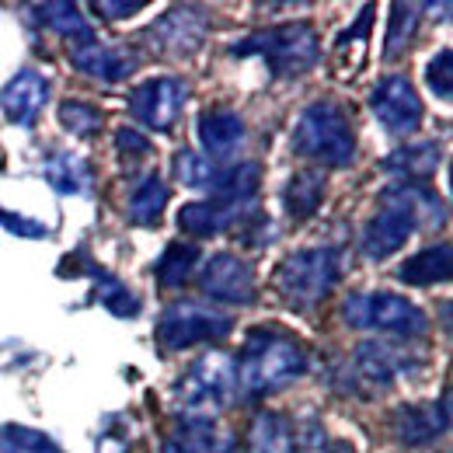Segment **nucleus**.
I'll return each instance as SVG.
<instances>
[{
  "label": "nucleus",
  "instance_id": "nucleus-1",
  "mask_svg": "<svg viewBox=\"0 0 453 453\" xmlns=\"http://www.w3.org/2000/svg\"><path fill=\"white\" fill-rule=\"evenodd\" d=\"M307 370L303 345L280 328L248 332L241 359H234V384L241 397H265L289 388Z\"/></svg>",
  "mask_w": 453,
  "mask_h": 453
},
{
  "label": "nucleus",
  "instance_id": "nucleus-2",
  "mask_svg": "<svg viewBox=\"0 0 453 453\" xmlns=\"http://www.w3.org/2000/svg\"><path fill=\"white\" fill-rule=\"evenodd\" d=\"M293 150L325 168H349L356 161V133L345 109L335 102L307 105L293 129Z\"/></svg>",
  "mask_w": 453,
  "mask_h": 453
},
{
  "label": "nucleus",
  "instance_id": "nucleus-3",
  "mask_svg": "<svg viewBox=\"0 0 453 453\" xmlns=\"http://www.w3.org/2000/svg\"><path fill=\"white\" fill-rule=\"evenodd\" d=\"M230 57H258L265 59L269 70L280 73V77H303L321 59V39L303 21L273 25V28H262V32L248 35V39H237L230 46Z\"/></svg>",
  "mask_w": 453,
  "mask_h": 453
},
{
  "label": "nucleus",
  "instance_id": "nucleus-4",
  "mask_svg": "<svg viewBox=\"0 0 453 453\" xmlns=\"http://www.w3.org/2000/svg\"><path fill=\"white\" fill-rule=\"evenodd\" d=\"M342 318L349 328L359 332H384V335H401V339H418L429 332V318L422 307L411 300L395 296V293H352L342 303Z\"/></svg>",
  "mask_w": 453,
  "mask_h": 453
},
{
  "label": "nucleus",
  "instance_id": "nucleus-5",
  "mask_svg": "<svg viewBox=\"0 0 453 453\" xmlns=\"http://www.w3.org/2000/svg\"><path fill=\"white\" fill-rule=\"evenodd\" d=\"M335 283H339V251L335 248L293 251L276 269V289L296 311L321 303L335 289Z\"/></svg>",
  "mask_w": 453,
  "mask_h": 453
},
{
  "label": "nucleus",
  "instance_id": "nucleus-6",
  "mask_svg": "<svg viewBox=\"0 0 453 453\" xmlns=\"http://www.w3.org/2000/svg\"><path fill=\"white\" fill-rule=\"evenodd\" d=\"M234 395H237L234 359L226 352L199 356L188 366V373H181V380L174 384V397H178V408L185 411V418H206L210 422V411L226 408Z\"/></svg>",
  "mask_w": 453,
  "mask_h": 453
},
{
  "label": "nucleus",
  "instance_id": "nucleus-7",
  "mask_svg": "<svg viewBox=\"0 0 453 453\" xmlns=\"http://www.w3.org/2000/svg\"><path fill=\"white\" fill-rule=\"evenodd\" d=\"M230 332H234L230 314L217 311V307H206V303H196V300H178L161 314L154 339L165 352H181L192 345L224 342Z\"/></svg>",
  "mask_w": 453,
  "mask_h": 453
},
{
  "label": "nucleus",
  "instance_id": "nucleus-8",
  "mask_svg": "<svg viewBox=\"0 0 453 453\" xmlns=\"http://www.w3.org/2000/svg\"><path fill=\"white\" fill-rule=\"evenodd\" d=\"M188 98V84L178 77H150L143 84H136L129 91V115L157 133H168L171 126L178 122V115L185 109Z\"/></svg>",
  "mask_w": 453,
  "mask_h": 453
},
{
  "label": "nucleus",
  "instance_id": "nucleus-9",
  "mask_svg": "<svg viewBox=\"0 0 453 453\" xmlns=\"http://www.w3.org/2000/svg\"><path fill=\"white\" fill-rule=\"evenodd\" d=\"M370 109L380 119V126L388 133H415L418 122H422V102H418V91L411 88L408 77L391 73L384 77L373 95H370Z\"/></svg>",
  "mask_w": 453,
  "mask_h": 453
},
{
  "label": "nucleus",
  "instance_id": "nucleus-10",
  "mask_svg": "<svg viewBox=\"0 0 453 453\" xmlns=\"http://www.w3.org/2000/svg\"><path fill=\"white\" fill-rule=\"evenodd\" d=\"M199 289H203V296H210L217 303H251L255 300V273L237 255L220 251V255L206 258V265L199 273Z\"/></svg>",
  "mask_w": 453,
  "mask_h": 453
},
{
  "label": "nucleus",
  "instance_id": "nucleus-11",
  "mask_svg": "<svg viewBox=\"0 0 453 453\" xmlns=\"http://www.w3.org/2000/svg\"><path fill=\"white\" fill-rule=\"evenodd\" d=\"M391 429L397 443L408 450L436 443L450 429V397H443L440 404H401L391 415Z\"/></svg>",
  "mask_w": 453,
  "mask_h": 453
},
{
  "label": "nucleus",
  "instance_id": "nucleus-12",
  "mask_svg": "<svg viewBox=\"0 0 453 453\" xmlns=\"http://www.w3.org/2000/svg\"><path fill=\"white\" fill-rule=\"evenodd\" d=\"M210 21L199 7H171L165 11L154 25H150V39L157 42V50L165 53H196L206 42Z\"/></svg>",
  "mask_w": 453,
  "mask_h": 453
},
{
  "label": "nucleus",
  "instance_id": "nucleus-13",
  "mask_svg": "<svg viewBox=\"0 0 453 453\" xmlns=\"http://www.w3.org/2000/svg\"><path fill=\"white\" fill-rule=\"evenodd\" d=\"M46 98H50L46 77L35 73V70H18V73L0 88V112L7 115L14 126L32 129L39 112H42V105H46Z\"/></svg>",
  "mask_w": 453,
  "mask_h": 453
},
{
  "label": "nucleus",
  "instance_id": "nucleus-14",
  "mask_svg": "<svg viewBox=\"0 0 453 453\" xmlns=\"http://www.w3.org/2000/svg\"><path fill=\"white\" fill-rule=\"evenodd\" d=\"M380 203L391 206V210H401L415 224V230L418 226H440L447 220V206L440 203V196L433 188L418 185V181H395V185H388Z\"/></svg>",
  "mask_w": 453,
  "mask_h": 453
},
{
  "label": "nucleus",
  "instance_id": "nucleus-15",
  "mask_svg": "<svg viewBox=\"0 0 453 453\" xmlns=\"http://www.w3.org/2000/svg\"><path fill=\"white\" fill-rule=\"evenodd\" d=\"M70 63L81 73H88L95 81H105V84H119V81H126L136 70V57L133 53H126L119 46H105L98 39L84 42V46H73L70 50Z\"/></svg>",
  "mask_w": 453,
  "mask_h": 453
},
{
  "label": "nucleus",
  "instance_id": "nucleus-16",
  "mask_svg": "<svg viewBox=\"0 0 453 453\" xmlns=\"http://www.w3.org/2000/svg\"><path fill=\"white\" fill-rule=\"evenodd\" d=\"M411 366H415L411 356L401 352L391 342H363V345L356 349V370H359L370 384H377V388H391L397 373H408Z\"/></svg>",
  "mask_w": 453,
  "mask_h": 453
},
{
  "label": "nucleus",
  "instance_id": "nucleus-17",
  "mask_svg": "<svg viewBox=\"0 0 453 453\" xmlns=\"http://www.w3.org/2000/svg\"><path fill=\"white\" fill-rule=\"evenodd\" d=\"M411 234H415V224H411L401 210L384 206V210L366 224V230H363V251H366V258L384 262V258L395 255Z\"/></svg>",
  "mask_w": 453,
  "mask_h": 453
},
{
  "label": "nucleus",
  "instance_id": "nucleus-18",
  "mask_svg": "<svg viewBox=\"0 0 453 453\" xmlns=\"http://www.w3.org/2000/svg\"><path fill=\"white\" fill-rule=\"evenodd\" d=\"M199 143L210 154V161L230 157L244 143V119L230 109H210L199 115Z\"/></svg>",
  "mask_w": 453,
  "mask_h": 453
},
{
  "label": "nucleus",
  "instance_id": "nucleus-19",
  "mask_svg": "<svg viewBox=\"0 0 453 453\" xmlns=\"http://www.w3.org/2000/svg\"><path fill=\"white\" fill-rule=\"evenodd\" d=\"M258 185H262V168L255 161H237L230 168H220L210 192H213L217 203H224V206L241 213V206H248L258 196Z\"/></svg>",
  "mask_w": 453,
  "mask_h": 453
},
{
  "label": "nucleus",
  "instance_id": "nucleus-20",
  "mask_svg": "<svg viewBox=\"0 0 453 453\" xmlns=\"http://www.w3.org/2000/svg\"><path fill=\"white\" fill-rule=\"evenodd\" d=\"M325 188L328 178L321 168H300L296 174H289L283 188V206L293 220H307L318 213V206L325 203Z\"/></svg>",
  "mask_w": 453,
  "mask_h": 453
},
{
  "label": "nucleus",
  "instance_id": "nucleus-21",
  "mask_svg": "<svg viewBox=\"0 0 453 453\" xmlns=\"http://www.w3.org/2000/svg\"><path fill=\"white\" fill-rule=\"evenodd\" d=\"M248 453H296V429L280 411H258L248 429Z\"/></svg>",
  "mask_w": 453,
  "mask_h": 453
},
{
  "label": "nucleus",
  "instance_id": "nucleus-22",
  "mask_svg": "<svg viewBox=\"0 0 453 453\" xmlns=\"http://www.w3.org/2000/svg\"><path fill=\"white\" fill-rule=\"evenodd\" d=\"M241 213L230 210L217 199H203V203H185L178 210V226L188 234V237H217V234H226L234 220Z\"/></svg>",
  "mask_w": 453,
  "mask_h": 453
},
{
  "label": "nucleus",
  "instance_id": "nucleus-23",
  "mask_svg": "<svg viewBox=\"0 0 453 453\" xmlns=\"http://www.w3.org/2000/svg\"><path fill=\"white\" fill-rule=\"evenodd\" d=\"M450 255L453 248L443 241V244H433V248H422L415 251L408 262H401L397 269V280L408 286H436L450 280Z\"/></svg>",
  "mask_w": 453,
  "mask_h": 453
},
{
  "label": "nucleus",
  "instance_id": "nucleus-24",
  "mask_svg": "<svg viewBox=\"0 0 453 453\" xmlns=\"http://www.w3.org/2000/svg\"><path fill=\"white\" fill-rule=\"evenodd\" d=\"M440 147L436 143H408V147H397L384 157V171L401 174V181H426L433 178L440 168Z\"/></svg>",
  "mask_w": 453,
  "mask_h": 453
},
{
  "label": "nucleus",
  "instance_id": "nucleus-25",
  "mask_svg": "<svg viewBox=\"0 0 453 453\" xmlns=\"http://www.w3.org/2000/svg\"><path fill=\"white\" fill-rule=\"evenodd\" d=\"M165 206H168V185H165V178H161L157 171H150V174H143L140 185L133 188L129 206H126V217L140 226H157L161 224Z\"/></svg>",
  "mask_w": 453,
  "mask_h": 453
},
{
  "label": "nucleus",
  "instance_id": "nucleus-26",
  "mask_svg": "<svg viewBox=\"0 0 453 453\" xmlns=\"http://www.w3.org/2000/svg\"><path fill=\"white\" fill-rule=\"evenodd\" d=\"M42 174L59 196H88L91 192V168L81 154L59 150L42 165Z\"/></svg>",
  "mask_w": 453,
  "mask_h": 453
},
{
  "label": "nucleus",
  "instance_id": "nucleus-27",
  "mask_svg": "<svg viewBox=\"0 0 453 453\" xmlns=\"http://www.w3.org/2000/svg\"><path fill=\"white\" fill-rule=\"evenodd\" d=\"M32 11L39 14V21H42L46 28H53L57 35L70 39L73 46L95 42V32H91V25H88V18L81 14L77 4H63V0H59V4H35Z\"/></svg>",
  "mask_w": 453,
  "mask_h": 453
},
{
  "label": "nucleus",
  "instance_id": "nucleus-28",
  "mask_svg": "<svg viewBox=\"0 0 453 453\" xmlns=\"http://www.w3.org/2000/svg\"><path fill=\"white\" fill-rule=\"evenodd\" d=\"M196 265H199V248L185 244V241H171L168 248L161 251L157 265H154V276L165 289H178V286H185L192 280Z\"/></svg>",
  "mask_w": 453,
  "mask_h": 453
},
{
  "label": "nucleus",
  "instance_id": "nucleus-29",
  "mask_svg": "<svg viewBox=\"0 0 453 453\" xmlns=\"http://www.w3.org/2000/svg\"><path fill=\"white\" fill-rule=\"evenodd\" d=\"M88 273L95 276L98 303H102L109 314H115V318H136V314H140V296L122 283V280H115L112 273H105V269H98V265H88Z\"/></svg>",
  "mask_w": 453,
  "mask_h": 453
},
{
  "label": "nucleus",
  "instance_id": "nucleus-30",
  "mask_svg": "<svg viewBox=\"0 0 453 453\" xmlns=\"http://www.w3.org/2000/svg\"><path fill=\"white\" fill-rule=\"evenodd\" d=\"M418 21H422V7L418 4H395L391 7V18H388V39H384V59H397L408 42L415 39L418 32Z\"/></svg>",
  "mask_w": 453,
  "mask_h": 453
},
{
  "label": "nucleus",
  "instance_id": "nucleus-31",
  "mask_svg": "<svg viewBox=\"0 0 453 453\" xmlns=\"http://www.w3.org/2000/svg\"><path fill=\"white\" fill-rule=\"evenodd\" d=\"M217 174H220V165L210 161L206 154H196V150H178L174 154V178L185 188H213Z\"/></svg>",
  "mask_w": 453,
  "mask_h": 453
},
{
  "label": "nucleus",
  "instance_id": "nucleus-32",
  "mask_svg": "<svg viewBox=\"0 0 453 453\" xmlns=\"http://www.w3.org/2000/svg\"><path fill=\"white\" fill-rule=\"evenodd\" d=\"M0 453H59V447L53 443V436L11 422L0 429Z\"/></svg>",
  "mask_w": 453,
  "mask_h": 453
},
{
  "label": "nucleus",
  "instance_id": "nucleus-33",
  "mask_svg": "<svg viewBox=\"0 0 453 453\" xmlns=\"http://www.w3.org/2000/svg\"><path fill=\"white\" fill-rule=\"evenodd\" d=\"M174 443H181L188 453H230V447H234L206 418H185L181 440H174Z\"/></svg>",
  "mask_w": 453,
  "mask_h": 453
},
{
  "label": "nucleus",
  "instance_id": "nucleus-34",
  "mask_svg": "<svg viewBox=\"0 0 453 453\" xmlns=\"http://www.w3.org/2000/svg\"><path fill=\"white\" fill-rule=\"evenodd\" d=\"M57 115H59V122H63V129L73 133V136H91V133L102 129V112H98L95 105L81 102V98H66V102H59Z\"/></svg>",
  "mask_w": 453,
  "mask_h": 453
},
{
  "label": "nucleus",
  "instance_id": "nucleus-35",
  "mask_svg": "<svg viewBox=\"0 0 453 453\" xmlns=\"http://www.w3.org/2000/svg\"><path fill=\"white\" fill-rule=\"evenodd\" d=\"M426 81H429V91H433L440 102H450L453 98V53L450 50H440L436 57L429 59Z\"/></svg>",
  "mask_w": 453,
  "mask_h": 453
},
{
  "label": "nucleus",
  "instance_id": "nucleus-36",
  "mask_svg": "<svg viewBox=\"0 0 453 453\" xmlns=\"http://www.w3.org/2000/svg\"><path fill=\"white\" fill-rule=\"evenodd\" d=\"M0 226H4L7 234L28 237V241H35V237H50V226L46 224L28 220V217H14V213H11V210H4V206H0Z\"/></svg>",
  "mask_w": 453,
  "mask_h": 453
},
{
  "label": "nucleus",
  "instance_id": "nucleus-37",
  "mask_svg": "<svg viewBox=\"0 0 453 453\" xmlns=\"http://www.w3.org/2000/svg\"><path fill=\"white\" fill-rule=\"evenodd\" d=\"M115 147H119V154H129V157H143V154H150V140L140 133V129H119L115 133Z\"/></svg>",
  "mask_w": 453,
  "mask_h": 453
},
{
  "label": "nucleus",
  "instance_id": "nucleus-38",
  "mask_svg": "<svg viewBox=\"0 0 453 453\" xmlns=\"http://www.w3.org/2000/svg\"><path fill=\"white\" fill-rule=\"evenodd\" d=\"M143 7H147L143 0H119V4H112V0H98V4H95V11L105 14V18H112V21H119V18H133V14H140Z\"/></svg>",
  "mask_w": 453,
  "mask_h": 453
},
{
  "label": "nucleus",
  "instance_id": "nucleus-39",
  "mask_svg": "<svg viewBox=\"0 0 453 453\" xmlns=\"http://www.w3.org/2000/svg\"><path fill=\"white\" fill-rule=\"evenodd\" d=\"M328 453H356V450H352L349 443H342V440H339V443H328Z\"/></svg>",
  "mask_w": 453,
  "mask_h": 453
},
{
  "label": "nucleus",
  "instance_id": "nucleus-40",
  "mask_svg": "<svg viewBox=\"0 0 453 453\" xmlns=\"http://www.w3.org/2000/svg\"><path fill=\"white\" fill-rule=\"evenodd\" d=\"M161 453H188V450H185V447H181V443H174V440H168V443H165V447H161Z\"/></svg>",
  "mask_w": 453,
  "mask_h": 453
}]
</instances>
